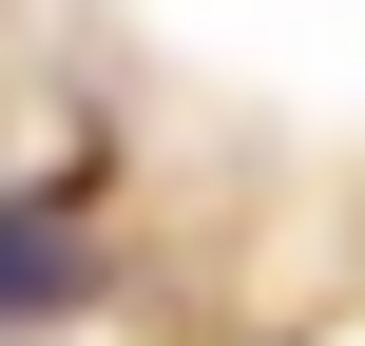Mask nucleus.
Segmentation results:
<instances>
[{
    "mask_svg": "<svg viewBox=\"0 0 365 346\" xmlns=\"http://www.w3.org/2000/svg\"><path fill=\"white\" fill-rule=\"evenodd\" d=\"M58 308H96V250H77V212H0V327H58Z\"/></svg>",
    "mask_w": 365,
    "mask_h": 346,
    "instance_id": "nucleus-1",
    "label": "nucleus"
}]
</instances>
